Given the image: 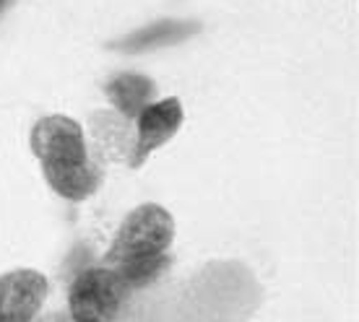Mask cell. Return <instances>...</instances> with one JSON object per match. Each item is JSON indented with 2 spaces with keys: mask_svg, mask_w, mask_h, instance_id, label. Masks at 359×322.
Returning <instances> with one entry per match:
<instances>
[{
  "mask_svg": "<svg viewBox=\"0 0 359 322\" xmlns=\"http://www.w3.org/2000/svg\"><path fill=\"white\" fill-rule=\"evenodd\" d=\"M6 3H8V0H0V8H3V6H6Z\"/></svg>",
  "mask_w": 359,
  "mask_h": 322,
  "instance_id": "cell-9",
  "label": "cell"
},
{
  "mask_svg": "<svg viewBox=\"0 0 359 322\" xmlns=\"http://www.w3.org/2000/svg\"><path fill=\"white\" fill-rule=\"evenodd\" d=\"M175 218L156 203H144L123 218L104 265L115 270L128 288L154 284L170 265Z\"/></svg>",
  "mask_w": 359,
  "mask_h": 322,
  "instance_id": "cell-1",
  "label": "cell"
},
{
  "mask_svg": "<svg viewBox=\"0 0 359 322\" xmlns=\"http://www.w3.org/2000/svg\"><path fill=\"white\" fill-rule=\"evenodd\" d=\"M91 133L97 141V148L107 159H123L126 156L130 164V153L135 144L133 120L123 117L120 112H97L91 117Z\"/></svg>",
  "mask_w": 359,
  "mask_h": 322,
  "instance_id": "cell-6",
  "label": "cell"
},
{
  "mask_svg": "<svg viewBox=\"0 0 359 322\" xmlns=\"http://www.w3.org/2000/svg\"><path fill=\"white\" fill-rule=\"evenodd\" d=\"M47 299V278L36 270L0 276V322H32Z\"/></svg>",
  "mask_w": 359,
  "mask_h": 322,
  "instance_id": "cell-5",
  "label": "cell"
},
{
  "mask_svg": "<svg viewBox=\"0 0 359 322\" xmlns=\"http://www.w3.org/2000/svg\"><path fill=\"white\" fill-rule=\"evenodd\" d=\"M104 91H107L109 102L115 104V112H120L128 120H135L146 104H151L154 83L146 76L123 73V76H115V78L109 80Z\"/></svg>",
  "mask_w": 359,
  "mask_h": 322,
  "instance_id": "cell-7",
  "label": "cell"
},
{
  "mask_svg": "<svg viewBox=\"0 0 359 322\" xmlns=\"http://www.w3.org/2000/svg\"><path fill=\"white\" fill-rule=\"evenodd\" d=\"M188 31V27H182V24H175V21H167V24H159V27H154L151 31H146V34H138L133 36L130 42L120 47H130V50H138V47H149V45H156V42H164L167 36H182Z\"/></svg>",
  "mask_w": 359,
  "mask_h": 322,
  "instance_id": "cell-8",
  "label": "cell"
},
{
  "mask_svg": "<svg viewBox=\"0 0 359 322\" xmlns=\"http://www.w3.org/2000/svg\"><path fill=\"white\" fill-rule=\"evenodd\" d=\"M130 288L115 270L97 265L79 273L68 294L73 322H115Z\"/></svg>",
  "mask_w": 359,
  "mask_h": 322,
  "instance_id": "cell-3",
  "label": "cell"
},
{
  "mask_svg": "<svg viewBox=\"0 0 359 322\" xmlns=\"http://www.w3.org/2000/svg\"><path fill=\"white\" fill-rule=\"evenodd\" d=\"M32 151L42 164L50 188L65 200H86L102 182V169L91 161L81 125L68 115H50L32 130Z\"/></svg>",
  "mask_w": 359,
  "mask_h": 322,
  "instance_id": "cell-2",
  "label": "cell"
},
{
  "mask_svg": "<svg viewBox=\"0 0 359 322\" xmlns=\"http://www.w3.org/2000/svg\"><path fill=\"white\" fill-rule=\"evenodd\" d=\"M135 122V144L130 153V167H141L159 146L175 138L182 125V104L180 99H159L141 109Z\"/></svg>",
  "mask_w": 359,
  "mask_h": 322,
  "instance_id": "cell-4",
  "label": "cell"
}]
</instances>
